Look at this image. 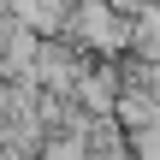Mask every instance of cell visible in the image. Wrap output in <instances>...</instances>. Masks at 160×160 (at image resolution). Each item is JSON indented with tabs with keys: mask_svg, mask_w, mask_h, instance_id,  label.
Instances as JSON below:
<instances>
[{
	"mask_svg": "<svg viewBox=\"0 0 160 160\" xmlns=\"http://www.w3.org/2000/svg\"><path fill=\"white\" fill-rule=\"evenodd\" d=\"M59 36L77 42L83 53L113 59V53H125V48L137 42V12H125L119 0H77V6L65 12V30H59Z\"/></svg>",
	"mask_w": 160,
	"mask_h": 160,
	"instance_id": "cell-1",
	"label": "cell"
}]
</instances>
